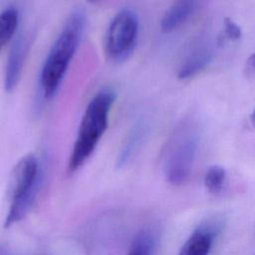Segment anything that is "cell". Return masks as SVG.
<instances>
[{"mask_svg":"<svg viewBox=\"0 0 255 255\" xmlns=\"http://www.w3.org/2000/svg\"><path fill=\"white\" fill-rule=\"evenodd\" d=\"M138 33V20L135 13L125 9L112 20L106 38V53L114 61H121L132 52Z\"/></svg>","mask_w":255,"mask_h":255,"instance_id":"cell-5","label":"cell"},{"mask_svg":"<svg viewBox=\"0 0 255 255\" xmlns=\"http://www.w3.org/2000/svg\"><path fill=\"white\" fill-rule=\"evenodd\" d=\"M18 26V11L9 7L0 13V50L14 36Z\"/></svg>","mask_w":255,"mask_h":255,"instance_id":"cell-11","label":"cell"},{"mask_svg":"<svg viewBox=\"0 0 255 255\" xmlns=\"http://www.w3.org/2000/svg\"><path fill=\"white\" fill-rule=\"evenodd\" d=\"M85 24L84 11L76 9L52 45L40 74V87L45 99L52 98L57 92L79 46Z\"/></svg>","mask_w":255,"mask_h":255,"instance_id":"cell-1","label":"cell"},{"mask_svg":"<svg viewBox=\"0 0 255 255\" xmlns=\"http://www.w3.org/2000/svg\"><path fill=\"white\" fill-rule=\"evenodd\" d=\"M90 2H95V1H98V0H89Z\"/></svg>","mask_w":255,"mask_h":255,"instance_id":"cell-17","label":"cell"},{"mask_svg":"<svg viewBox=\"0 0 255 255\" xmlns=\"http://www.w3.org/2000/svg\"><path fill=\"white\" fill-rule=\"evenodd\" d=\"M244 75L246 78L255 77V52L250 55L244 66Z\"/></svg>","mask_w":255,"mask_h":255,"instance_id":"cell-15","label":"cell"},{"mask_svg":"<svg viewBox=\"0 0 255 255\" xmlns=\"http://www.w3.org/2000/svg\"><path fill=\"white\" fill-rule=\"evenodd\" d=\"M226 180V171L219 165L210 166L204 175V186L211 194H218L222 191Z\"/></svg>","mask_w":255,"mask_h":255,"instance_id":"cell-12","label":"cell"},{"mask_svg":"<svg viewBox=\"0 0 255 255\" xmlns=\"http://www.w3.org/2000/svg\"><path fill=\"white\" fill-rule=\"evenodd\" d=\"M220 230L217 221H209L198 226L182 245L178 255H208Z\"/></svg>","mask_w":255,"mask_h":255,"instance_id":"cell-6","label":"cell"},{"mask_svg":"<svg viewBox=\"0 0 255 255\" xmlns=\"http://www.w3.org/2000/svg\"><path fill=\"white\" fill-rule=\"evenodd\" d=\"M142 135H143L142 126L141 125L135 126L132 128V130L130 131V133H129L128 137L127 138L125 145L120 153V156L118 159L119 166L125 165L129 160V158L132 156V154L137 149V146L142 138Z\"/></svg>","mask_w":255,"mask_h":255,"instance_id":"cell-13","label":"cell"},{"mask_svg":"<svg viewBox=\"0 0 255 255\" xmlns=\"http://www.w3.org/2000/svg\"><path fill=\"white\" fill-rule=\"evenodd\" d=\"M29 42L23 36H19L13 43L5 69V77H4V87L7 92L13 91L21 77L22 68L26 59V55L28 52Z\"/></svg>","mask_w":255,"mask_h":255,"instance_id":"cell-7","label":"cell"},{"mask_svg":"<svg viewBox=\"0 0 255 255\" xmlns=\"http://www.w3.org/2000/svg\"><path fill=\"white\" fill-rule=\"evenodd\" d=\"M41 177V167L34 154L23 156L13 167L7 189L10 206L5 227L21 221L27 215L39 191Z\"/></svg>","mask_w":255,"mask_h":255,"instance_id":"cell-3","label":"cell"},{"mask_svg":"<svg viewBox=\"0 0 255 255\" xmlns=\"http://www.w3.org/2000/svg\"><path fill=\"white\" fill-rule=\"evenodd\" d=\"M212 59V51L207 46L195 48L182 62L178 69L177 77L181 80L195 76L204 70Z\"/></svg>","mask_w":255,"mask_h":255,"instance_id":"cell-9","label":"cell"},{"mask_svg":"<svg viewBox=\"0 0 255 255\" xmlns=\"http://www.w3.org/2000/svg\"><path fill=\"white\" fill-rule=\"evenodd\" d=\"M251 124H252V126H253V128L255 129V109H254V111H253V113L251 115Z\"/></svg>","mask_w":255,"mask_h":255,"instance_id":"cell-16","label":"cell"},{"mask_svg":"<svg viewBox=\"0 0 255 255\" xmlns=\"http://www.w3.org/2000/svg\"><path fill=\"white\" fill-rule=\"evenodd\" d=\"M198 136L193 128L183 127L174 132L164 151L163 170L166 179L180 185L188 178L195 159Z\"/></svg>","mask_w":255,"mask_h":255,"instance_id":"cell-4","label":"cell"},{"mask_svg":"<svg viewBox=\"0 0 255 255\" xmlns=\"http://www.w3.org/2000/svg\"><path fill=\"white\" fill-rule=\"evenodd\" d=\"M197 0H176L165 12L160 21V30L170 33L182 26L194 13Z\"/></svg>","mask_w":255,"mask_h":255,"instance_id":"cell-8","label":"cell"},{"mask_svg":"<svg viewBox=\"0 0 255 255\" xmlns=\"http://www.w3.org/2000/svg\"><path fill=\"white\" fill-rule=\"evenodd\" d=\"M115 101V94L110 90L100 91L90 101L82 118L78 135L74 143L68 172L73 173L89 159L108 128L109 114Z\"/></svg>","mask_w":255,"mask_h":255,"instance_id":"cell-2","label":"cell"},{"mask_svg":"<svg viewBox=\"0 0 255 255\" xmlns=\"http://www.w3.org/2000/svg\"><path fill=\"white\" fill-rule=\"evenodd\" d=\"M224 38L236 41L241 37V29L240 27L230 18L226 17L224 19Z\"/></svg>","mask_w":255,"mask_h":255,"instance_id":"cell-14","label":"cell"},{"mask_svg":"<svg viewBox=\"0 0 255 255\" xmlns=\"http://www.w3.org/2000/svg\"><path fill=\"white\" fill-rule=\"evenodd\" d=\"M157 241L154 229L146 227L139 230L131 240L127 255H153Z\"/></svg>","mask_w":255,"mask_h":255,"instance_id":"cell-10","label":"cell"}]
</instances>
